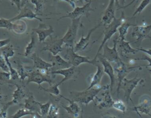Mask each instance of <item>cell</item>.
<instances>
[{"label":"cell","instance_id":"4dcf8cb0","mask_svg":"<svg viewBox=\"0 0 151 118\" xmlns=\"http://www.w3.org/2000/svg\"><path fill=\"white\" fill-rule=\"evenodd\" d=\"M60 85L57 83H54L53 85H51L48 88H47V89L44 88L42 86L40 87V88L42 89L44 91L50 93L52 95H54L55 96H60V91L58 87Z\"/></svg>","mask_w":151,"mask_h":118},{"label":"cell","instance_id":"60d3db41","mask_svg":"<svg viewBox=\"0 0 151 118\" xmlns=\"http://www.w3.org/2000/svg\"><path fill=\"white\" fill-rule=\"evenodd\" d=\"M11 79V74L7 72H0V80L7 82Z\"/></svg>","mask_w":151,"mask_h":118},{"label":"cell","instance_id":"e575fe53","mask_svg":"<svg viewBox=\"0 0 151 118\" xmlns=\"http://www.w3.org/2000/svg\"><path fill=\"white\" fill-rule=\"evenodd\" d=\"M51 100L48 101L45 103H40V115L42 117L47 116L49 110L51 105Z\"/></svg>","mask_w":151,"mask_h":118},{"label":"cell","instance_id":"9f6ffc18","mask_svg":"<svg viewBox=\"0 0 151 118\" xmlns=\"http://www.w3.org/2000/svg\"><path fill=\"white\" fill-rule=\"evenodd\" d=\"M147 70H148V72H149V73H150V76H151V69H148Z\"/></svg>","mask_w":151,"mask_h":118},{"label":"cell","instance_id":"7bdbcfd3","mask_svg":"<svg viewBox=\"0 0 151 118\" xmlns=\"http://www.w3.org/2000/svg\"><path fill=\"white\" fill-rule=\"evenodd\" d=\"M11 41L10 38H7L3 40H0V49L2 48L3 47L8 45Z\"/></svg>","mask_w":151,"mask_h":118},{"label":"cell","instance_id":"e0dca14e","mask_svg":"<svg viewBox=\"0 0 151 118\" xmlns=\"http://www.w3.org/2000/svg\"><path fill=\"white\" fill-rule=\"evenodd\" d=\"M50 14L47 15H44L42 14H37V13H34L30 8L27 6H24L22 8L20 11L19 14L15 16V17L11 18L10 20L11 22H13L16 20H19V19H22V18H27L29 19H36L40 22H42V19L41 18L38 17V16H47Z\"/></svg>","mask_w":151,"mask_h":118},{"label":"cell","instance_id":"9c48e42d","mask_svg":"<svg viewBox=\"0 0 151 118\" xmlns=\"http://www.w3.org/2000/svg\"><path fill=\"white\" fill-rule=\"evenodd\" d=\"M91 1L92 0H90L88 2H87L83 6L76 7L72 12H69L65 15L61 16L60 18L58 19V21L64 18H69L71 19H74L78 18H81L82 16L83 15H86V17H88V15H90V12L94 11V9H93L90 6Z\"/></svg>","mask_w":151,"mask_h":118},{"label":"cell","instance_id":"9a60e30c","mask_svg":"<svg viewBox=\"0 0 151 118\" xmlns=\"http://www.w3.org/2000/svg\"><path fill=\"white\" fill-rule=\"evenodd\" d=\"M78 69L77 67L71 66L70 68L65 69L52 70L50 72V73L52 75H60L63 76V79L58 82V85H60L64 82L76 77L79 73V70Z\"/></svg>","mask_w":151,"mask_h":118},{"label":"cell","instance_id":"b9f144b4","mask_svg":"<svg viewBox=\"0 0 151 118\" xmlns=\"http://www.w3.org/2000/svg\"><path fill=\"white\" fill-rule=\"evenodd\" d=\"M134 60H147L148 62V64L146 65V67H150L151 68V58H149L146 55H143L142 58H132Z\"/></svg>","mask_w":151,"mask_h":118},{"label":"cell","instance_id":"cb8c5ba5","mask_svg":"<svg viewBox=\"0 0 151 118\" xmlns=\"http://www.w3.org/2000/svg\"><path fill=\"white\" fill-rule=\"evenodd\" d=\"M40 102H37L34 96L31 94L24 100V108L27 110L34 113L40 114Z\"/></svg>","mask_w":151,"mask_h":118},{"label":"cell","instance_id":"8fae6325","mask_svg":"<svg viewBox=\"0 0 151 118\" xmlns=\"http://www.w3.org/2000/svg\"><path fill=\"white\" fill-rule=\"evenodd\" d=\"M110 85H108L107 87L104 89V92L101 94L102 97L96 96L94 99L95 104L100 109L104 108H110L112 107L114 103V100L111 96L109 92Z\"/></svg>","mask_w":151,"mask_h":118},{"label":"cell","instance_id":"7dc6e473","mask_svg":"<svg viewBox=\"0 0 151 118\" xmlns=\"http://www.w3.org/2000/svg\"><path fill=\"white\" fill-rule=\"evenodd\" d=\"M138 1L139 0H132L130 3H129L128 4H127V5H124V6H120V8H118V9H123V8H126L127 7H128V6H129L130 5H131L134 1H136V3L138 2Z\"/></svg>","mask_w":151,"mask_h":118},{"label":"cell","instance_id":"7a4b0ae2","mask_svg":"<svg viewBox=\"0 0 151 118\" xmlns=\"http://www.w3.org/2000/svg\"><path fill=\"white\" fill-rule=\"evenodd\" d=\"M125 21H126V18L124 16V13L123 11H122L121 16L119 18H116V17L113 19L111 22L108 25L104 26V29L103 30L104 38L103 39L98 49L97 53L95 57L93 58L94 60H97V57L98 55L100 53V50L103 49L104 45L106 43V42L109 41L117 32L119 27Z\"/></svg>","mask_w":151,"mask_h":118},{"label":"cell","instance_id":"f1b7e54d","mask_svg":"<svg viewBox=\"0 0 151 118\" xmlns=\"http://www.w3.org/2000/svg\"><path fill=\"white\" fill-rule=\"evenodd\" d=\"M136 25L130 23L129 22L125 21L123 22L118 28L119 38L121 40H126V36L128 30L130 26H135Z\"/></svg>","mask_w":151,"mask_h":118},{"label":"cell","instance_id":"ab89813d","mask_svg":"<svg viewBox=\"0 0 151 118\" xmlns=\"http://www.w3.org/2000/svg\"><path fill=\"white\" fill-rule=\"evenodd\" d=\"M0 68L4 72H9V69L6 63L5 59L1 53H0Z\"/></svg>","mask_w":151,"mask_h":118},{"label":"cell","instance_id":"681fc988","mask_svg":"<svg viewBox=\"0 0 151 118\" xmlns=\"http://www.w3.org/2000/svg\"><path fill=\"white\" fill-rule=\"evenodd\" d=\"M7 117V112L3 111L0 113V118H6Z\"/></svg>","mask_w":151,"mask_h":118},{"label":"cell","instance_id":"1f68e13d","mask_svg":"<svg viewBox=\"0 0 151 118\" xmlns=\"http://www.w3.org/2000/svg\"><path fill=\"white\" fill-rule=\"evenodd\" d=\"M35 113L27 110L25 108H22L19 110H18L15 114H14L11 118H21L25 116H28V115H31L33 116Z\"/></svg>","mask_w":151,"mask_h":118},{"label":"cell","instance_id":"4fadbf2b","mask_svg":"<svg viewBox=\"0 0 151 118\" xmlns=\"http://www.w3.org/2000/svg\"><path fill=\"white\" fill-rule=\"evenodd\" d=\"M132 110L140 114H145L151 117V97L147 95L140 97L139 105L134 106Z\"/></svg>","mask_w":151,"mask_h":118},{"label":"cell","instance_id":"d4e9b609","mask_svg":"<svg viewBox=\"0 0 151 118\" xmlns=\"http://www.w3.org/2000/svg\"><path fill=\"white\" fill-rule=\"evenodd\" d=\"M117 46H118V48H117L118 52H120L121 54H134L139 51L137 49H134L131 47V46L130 45V42L126 41V40H121L119 38H118Z\"/></svg>","mask_w":151,"mask_h":118},{"label":"cell","instance_id":"44dd1931","mask_svg":"<svg viewBox=\"0 0 151 118\" xmlns=\"http://www.w3.org/2000/svg\"><path fill=\"white\" fill-rule=\"evenodd\" d=\"M50 62L52 65V68H54L55 70L62 69L70 68L71 66V64L66 60L64 59L60 55H52L50 56Z\"/></svg>","mask_w":151,"mask_h":118},{"label":"cell","instance_id":"52a82bcc","mask_svg":"<svg viewBox=\"0 0 151 118\" xmlns=\"http://www.w3.org/2000/svg\"><path fill=\"white\" fill-rule=\"evenodd\" d=\"M50 72L47 73H43L39 69L28 72L27 84L34 82L38 84L40 87L41 86V83L43 82H47L51 86L54 83L51 76L50 75Z\"/></svg>","mask_w":151,"mask_h":118},{"label":"cell","instance_id":"3957f363","mask_svg":"<svg viewBox=\"0 0 151 118\" xmlns=\"http://www.w3.org/2000/svg\"><path fill=\"white\" fill-rule=\"evenodd\" d=\"M143 67H146V65H139L135 66H127V65L124 63L122 60L120 62L114 64L113 68L114 70L115 74L117 77L118 85L117 87V96H119V90L120 89V85L123 80L126 78V77L129 74L130 72L132 71H134L136 70H141Z\"/></svg>","mask_w":151,"mask_h":118},{"label":"cell","instance_id":"30bf717a","mask_svg":"<svg viewBox=\"0 0 151 118\" xmlns=\"http://www.w3.org/2000/svg\"><path fill=\"white\" fill-rule=\"evenodd\" d=\"M151 32V24L149 25H141L133 27L130 36L135 38L134 42L141 44L142 41L145 38L151 39L149 33Z\"/></svg>","mask_w":151,"mask_h":118},{"label":"cell","instance_id":"ba28073f","mask_svg":"<svg viewBox=\"0 0 151 118\" xmlns=\"http://www.w3.org/2000/svg\"><path fill=\"white\" fill-rule=\"evenodd\" d=\"M118 38V36H116V38L113 39V46L112 48H109L107 45V43H106L103 48V53L101 55L107 60L113 64L117 63L122 60L119 57V52L117 48Z\"/></svg>","mask_w":151,"mask_h":118},{"label":"cell","instance_id":"603a6c76","mask_svg":"<svg viewBox=\"0 0 151 118\" xmlns=\"http://www.w3.org/2000/svg\"><path fill=\"white\" fill-rule=\"evenodd\" d=\"M31 59L33 61L34 66L37 69L39 70H49L52 68V65L51 62H48L41 58L36 53H34L30 56Z\"/></svg>","mask_w":151,"mask_h":118},{"label":"cell","instance_id":"8d00e7d4","mask_svg":"<svg viewBox=\"0 0 151 118\" xmlns=\"http://www.w3.org/2000/svg\"><path fill=\"white\" fill-rule=\"evenodd\" d=\"M150 2L151 0H143L140 5L138 6V7L136 9L132 16H134L137 14H140Z\"/></svg>","mask_w":151,"mask_h":118},{"label":"cell","instance_id":"6f0895ef","mask_svg":"<svg viewBox=\"0 0 151 118\" xmlns=\"http://www.w3.org/2000/svg\"><path fill=\"white\" fill-rule=\"evenodd\" d=\"M137 114L139 116V117H140V118H143V117L141 116V114H140V113H137Z\"/></svg>","mask_w":151,"mask_h":118},{"label":"cell","instance_id":"d590c367","mask_svg":"<svg viewBox=\"0 0 151 118\" xmlns=\"http://www.w3.org/2000/svg\"><path fill=\"white\" fill-rule=\"evenodd\" d=\"M112 107H113L116 110H119L124 113H126V112L127 110V107H126L125 103H124V102H123L121 100H117L114 101Z\"/></svg>","mask_w":151,"mask_h":118},{"label":"cell","instance_id":"c3c4849f","mask_svg":"<svg viewBox=\"0 0 151 118\" xmlns=\"http://www.w3.org/2000/svg\"><path fill=\"white\" fill-rule=\"evenodd\" d=\"M31 0H21V9L25 6V5Z\"/></svg>","mask_w":151,"mask_h":118},{"label":"cell","instance_id":"f5cc1de1","mask_svg":"<svg viewBox=\"0 0 151 118\" xmlns=\"http://www.w3.org/2000/svg\"><path fill=\"white\" fill-rule=\"evenodd\" d=\"M114 1H115V2H116V7H118L119 6V8H120V5H119V0H114Z\"/></svg>","mask_w":151,"mask_h":118},{"label":"cell","instance_id":"4316f807","mask_svg":"<svg viewBox=\"0 0 151 118\" xmlns=\"http://www.w3.org/2000/svg\"><path fill=\"white\" fill-rule=\"evenodd\" d=\"M27 28V23L24 20L19 19L12 22V30L18 35L24 33L26 31Z\"/></svg>","mask_w":151,"mask_h":118},{"label":"cell","instance_id":"5bb4252c","mask_svg":"<svg viewBox=\"0 0 151 118\" xmlns=\"http://www.w3.org/2000/svg\"><path fill=\"white\" fill-rule=\"evenodd\" d=\"M45 43V45L42 48L41 51H49L52 55H57L63 50V45L64 44L62 38H51Z\"/></svg>","mask_w":151,"mask_h":118},{"label":"cell","instance_id":"f546056e","mask_svg":"<svg viewBox=\"0 0 151 118\" xmlns=\"http://www.w3.org/2000/svg\"><path fill=\"white\" fill-rule=\"evenodd\" d=\"M1 54L4 58H11L14 56L15 51L12 44H8V45L3 47L1 49Z\"/></svg>","mask_w":151,"mask_h":118},{"label":"cell","instance_id":"d6986e66","mask_svg":"<svg viewBox=\"0 0 151 118\" xmlns=\"http://www.w3.org/2000/svg\"><path fill=\"white\" fill-rule=\"evenodd\" d=\"M101 25L102 24L100 22L99 24H98L97 25L95 26L94 28L90 29L86 37L84 36L83 33L82 34V36L80 38V41L74 46V49L75 52H77L78 51H83L87 48V46L90 43V37H91V34L93 33L94 31H96V29H97L98 28H99Z\"/></svg>","mask_w":151,"mask_h":118},{"label":"cell","instance_id":"ee69618b","mask_svg":"<svg viewBox=\"0 0 151 118\" xmlns=\"http://www.w3.org/2000/svg\"><path fill=\"white\" fill-rule=\"evenodd\" d=\"M11 3L15 4L17 8V10L19 11L21 9V0H9Z\"/></svg>","mask_w":151,"mask_h":118},{"label":"cell","instance_id":"2e32d148","mask_svg":"<svg viewBox=\"0 0 151 118\" xmlns=\"http://www.w3.org/2000/svg\"><path fill=\"white\" fill-rule=\"evenodd\" d=\"M14 85L16 86L17 89L14 91L12 93V99L11 101L8 102L6 104H3V107L4 110L6 111L7 109L13 104H17L21 103V102L27 97V93H25V90H24L23 87L18 85L15 84Z\"/></svg>","mask_w":151,"mask_h":118},{"label":"cell","instance_id":"7402d4cb","mask_svg":"<svg viewBox=\"0 0 151 118\" xmlns=\"http://www.w3.org/2000/svg\"><path fill=\"white\" fill-rule=\"evenodd\" d=\"M61 97H63L64 99L67 100L69 102L68 106H65L64 104H61V106L67 111V112L73 116L74 118H77L79 116V113L80 112V108L77 102L73 100L72 99H70L67 98L62 95H60Z\"/></svg>","mask_w":151,"mask_h":118},{"label":"cell","instance_id":"ffe728a7","mask_svg":"<svg viewBox=\"0 0 151 118\" xmlns=\"http://www.w3.org/2000/svg\"><path fill=\"white\" fill-rule=\"evenodd\" d=\"M95 66L97 67V70L96 73L92 75V77H91L90 82V85L87 88V89H91L96 86L99 85L104 73L103 66L101 64L99 63V61L97 60Z\"/></svg>","mask_w":151,"mask_h":118},{"label":"cell","instance_id":"d6a6232c","mask_svg":"<svg viewBox=\"0 0 151 118\" xmlns=\"http://www.w3.org/2000/svg\"><path fill=\"white\" fill-rule=\"evenodd\" d=\"M59 108L55 104H51L47 118H58L59 117Z\"/></svg>","mask_w":151,"mask_h":118},{"label":"cell","instance_id":"83f0119b","mask_svg":"<svg viewBox=\"0 0 151 118\" xmlns=\"http://www.w3.org/2000/svg\"><path fill=\"white\" fill-rule=\"evenodd\" d=\"M37 47V41L36 36L35 35V32L33 31L31 33V37L30 42L27 44L24 52V56L28 57L31 56L32 54L34 53V50H35Z\"/></svg>","mask_w":151,"mask_h":118},{"label":"cell","instance_id":"5b68a950","mask_svg":"<svg viewBox=\"0 0 151 118\" xmlns=\"http://www.w3.org/2000/svg\"><path fill=\"white\" fill-rule=\"evenodd\" d=\"M81 18L72 19L71 23L68 27L66 33L62 37L64 44L65 45L67 48L73 47L74 48V43L77 36L78 29L80 27L83 26V24L80 22Z\"/></svg>","mask_w":151,"mask_h":118},{"label":"cell","instance_id":"680465c9","mask_svg":"<svg viewBox=\"0 0 151 118\" xmlns=\"http://www.w3.org/2000/svg\"><path fill=\"white\" fill-rule=\"evenodd\" d=\"M81 118H83V112H81Z\"/></svg>","mask_w":151,"mask_h":118},{"label":"cell","instance_id":"74e56055","mask_svg":"<svg viewBox=\"0 0 151 118\" xmlns=\"http://www.w3.org/2000/svg\"><path fill=\"white\" fill-rule=\"evenodd\" d=\"M12 22L10 19L0 18V28H5L9 30H12Z\"/></svg>","mask_w":151,"mask_h":118},{"label":"cell","instance_id":"f907efd6","mask_svg":"<svg viewBox=\"0 0 151 118\" xmlns=\"http://www.w3.org/2000/svg\"><path fill=\"white\" fill-rule=\"evenodd\" d=\"M71 1H72L73 2H74V3H76V2H83V1H85L86 3L87 2H88L90 0H70Z\"/></svg>","mask_w":151,"mask_h":118},{"label":"cell","instance_id":"f6af8a7d","mask_svg":"<svg viewBox=\"0 0 151 118\" xmlns=\"http://www.w3.org/2000/svg\"><path fill=\"white\" fill-rule=\"evenodd\" d=\"M139 51H141L143 52L144 53H146L147 54H148L149 55H150L151 56V48L149 49H144L142 48H136Z\"/></svg>","mask_w":151,"mask_h":118},{"label":"cell","instance_id":"11a10c76","mask_svg":"<svg viewBox=\"0 0 151 118\" xmlns=\"http://www.w3.org/2000/svg\"><path fill=\"white\" fill-rule=\"evenodd\" d=\"M3 99H4V96L0 93V103H1V102L2 101Z\"/></svg>","mask_w":151,"mask_h":118},{"label":"cell","instance_id":"6da1fadb","mask_svg":"<svg viewBox=\"0 0 151 118\" xmlns=\"http://www.w3.org/2000/svg\"><path fill=\"white\" fill-rule=\"evenodd\" d=\"M107 85H108L104 86L97 85L89 89H86L82 92H71L70 95L71 96V99L77 103L87 105L90 102L93 101L99 92L101 90L105 89Z\"/></svg>","mask_w":151,"mask_h":118},{"label":"cell","instance_id":"f35d334b","mask_svg":"<svg viewBox=\"0 0 151 118\" xmlns=\"http://www.w3.org/2000/svg\"><path fill=\"white\" fill-rule=\"evenodd\" d=\"M31 3L34 4L35 6V12H41L44 8V2L43 0H31ZM38 14V13H37Z\"/></svg>","mask_w":151,"mask_h":118},{"label":"cell","instance_id":"bcb514c9","mask_svg":"<svg viewBox=\"0 0 151 118\" xmlns=\"http://www.w3.org/2000/svg\"><path fill=\"white\" fill-rule=\"evenodd\" d=\"M55 1H65V2H67L70 4V5L73 9H74V8H76V6H75V3L71 1L70 0H55Z\"/></svg>","mask_w":151,"mask_h":118},{"label":"cell","instance_id":"816d5d0a","mask_svg":"<svg viewBox=\"0 0 151 118\" xmlns=\"http://www.w3.org/2000/svg\"><path fill=\"white\" fill-rule=\"evenodd\" d=\"M102 118H117L116 116H103Z\"/></svg>","mask_w":151,"mask_h":118},{"label":"cell","instance_id":"8992f818","mask_svg":"<svg viewBox=\"0 0 151 118\" xmlns=\"http://www.w3.org/2000/svg\"><path fill=\"white\" fill-rule=\"evenodd\" d=\"M144 82L145 79L143 77H137V75L131 79L124 78L123 80L120 85V89L124 91V97L127 104L129 100H131L132 102H133L130 97L133 90L139 84H142Z\"/></svg>","mask_w":151,"mask_h":118},{"label":"cell","instance_id":"91938a15","mask_svg":"<svg viewBox=\"0 0 151 118\" xmlns=\"http://www.w3.org/2000/svg\"><path fill=\"white\" fill-rule=\"evenodd\" d=\"M2 2V1L1 0H0V3H1Z\"/></svg>","mask_w":151,"mask_h":118},{"label":"cell","instance_id":"db71d44e","mask_svg":"<svg viewBox=\"0 0 151 118\" xmlns=\"http://www.w3.org/2000/svg\"><path fill=\"white\" fill-rule=\"evenodd\" d=\"M125 1L126 0H119V2H120V4H121L122 5L124 6V2H125Z\"/></svg>","mask_w":151,"mask_h":118},{"label":"cell","instance_id":"7c38bea8","mask_svg":"<svg viewBox=\"0 0 151 118\" xmlns=\"http://www.w3.org/2000/svg\"><path fill=\"white\" fill-rule=\"evenodd\" d=\"M97 59H99V61L100 62V63L102 65L103 68V70L105 73H106L110 80V92H112L113 87L115 84L116 82V77H115V72L113 68V66L111 64L110 62H109L108 60H107L105 58L103 57L101 54L99 53L97 57Z\"/></svg>","mask_w":151,"mask_h":118},{"label":"cell","instance_id":"ac0fdd59","mask_svg":"<svg viewBox=\"0 0 151 118\" xmlns=\"http://www.w3.org/2000/svg\"><path fill=\"white\" fill-rule=\"evenodd\" d=\"M116 7L115 1L114 0H110L109 4L105 10L101 20V23L104 26L110 24L115 18Z\"/></svg>","mask_w":151,"mask_h":118},{"label":"cell","instance_id":"277c9868","mask_svg":"<svg viewBox=\"0 0 151 118\" xmlns=\"http://www.w3.org/2000/svg\"><path fill=\"white\" fill-rule=\"evenodd\" d=\"M65 59L67 60L72 66L78 67L81 63H90L95 66L96 63L97 62V60L92 59L90 60V58L88 56H84L80 55L75 52L74 48L68 47L66 50V54L64 56Z\"/></svg>","mask_w":151,"mask_h":118},{"label":"cell","instance_id":"836d02e7","mask_svg":"<svg viewBox=\"0 0 151 118\" xmlns=\"http://www.w3.org/2000/svg\"><path fill=\"white\" fill-rule=\"evenodd\" d=\"M17 66V69H16L18 72V73L19 76V79L22 80L24 81V79L27 77L28 76V72L26 71V69L21 64L20 62H17L16 63Z\"/></svg>","mask_w":151,"mask_h":118},{"label":"cell","instance_id":"484cf974","mask_svg":"<svg viewBox=\"0 0 151 118\" xmlns=\"http://www.w3.org/2000/svg\"><path fill=\"white\" fill-rule=\"evenodd\" d=\"M32 31L34 32L37 33L38 35V41L40 43L44 42V41L48 36H51L54 32V29L51 25L49 26V28L48 29L41 28L40 27H39L38 28L32 29Z\"/></svg>","mask_w":151,"mask_h":118}]
</instances>
